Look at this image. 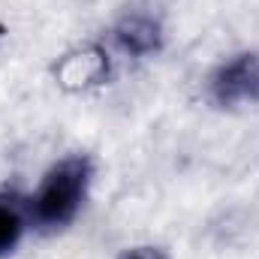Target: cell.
<instances>
[{
    "label": "cell",
    "instance_id": "6da1fadb",
    "mask_svg": "<svg viewBox=\"0 0 259 259\" xmlns=\"http://www.w3.org/2000/svg\"><path fill=\"white\" fill-rule=\"evenodd\" d=\"M91 178H94V160L88 154H69L64 160H58L46 172L33 199L27 202L30 223L46 235L66 229L75 220V214L88 196Z\"/></svg>",
    "mask_w": 259,
    "mask_h": 259
},
{
    "label": "cell",
    "instance_id": "7a4b0ae2",
    "mask_svg": "<svg viewBox=\"0 0 259 259\" xmlns=\"http://www.w3.org/2000/svg\"><path fill=\"white\" fill-rule=\"evenodd\" d=\"M208 97L217 109L259 103V52H241L217 66L208 78Z\"/></svg>",
    "mask_w": 259,
    "mask_h": 259
},
{
    "label": "cell",
    "instance_id": "3957f363",
    "mask_svg": "<svg viewBox=\"0 0 259 259\" xmlns=\"http://www.w3.org/2000/svg\"><path fill=\"white\" fill-rule=\"evenodd\" d=\"M106 78H109V55L100 46L72 49L55 64V81L69 94H78V91H88L94 84H103Z\"/></svg>",
    "mask_w": 259,
    "mask_h": 259
},
{
    "label": "cell",
    "instance_id": "277c9868",
    "mask_svg": "<svg viewBox=\"0 0 259 259\" xmlns=\"http://www.w3.org/2000/svg\"><path fill=\"white\" fill-rule=\"evenodd\" d=\"M115 42L130 58H148L163 49V24L148 12H130L115 24Z\"/></svg>",
    "mask_w": 259,
    "mask_h": 259
},
{
    "label": "cell",
    "instance_id": "5b68a950",
    "mask_svg": "<svg viewBox=\"0 0 259 259\" xmlns=\"http://www.w3.org/2000/svg\"><path fill=\"white\" fill-rule=\"evenodd\" d=\"M27 220H30L27 202L15 190H0V259L15 253Z\"/></svg>",
    "mask_w": 259,
    "mask_h": 259
},
{
    "label": "cell",
    "instance_id": "8992f818",
    "mask_svg": "<svg viewBox=\"0 0 259 259\" xmlns=\"http://www.w3.org/2000/svg\"><path fill=\"white\" fill-rule=\"evenodd\" d=\"M118 259H169L163 247H154V244H139V247H127Z\"/></svg>",
    "mask_w": 259,
    "mask_h": 259
},
{
    "label": "cell",
    "instance_id": "52a82bcc",
    "mask_svg": "<svg viewBox=\"0 0 259 259\" xmlns=\"http://www.w3.org/2000/svg\"><path fill=\"white\" fill-rule=\"evenodd\" d=\"M0 36H3V27H0Z\"/></svg>",
    "mask_w": 259,
    "mask_h": 259
}]
</instances>
